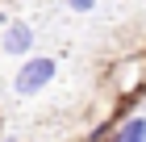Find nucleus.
I'll use <instances>...</instances> for the list:
<instances>
[{"label": "nucleus", "instance_id": "obj_1", "mask_svg": "<svg viewBox=\"0 0 146 142\" xmlns=\"http://www.w3.org/2000/svg\"><path fill=\"white\" fill-rule=\"evenodd\" d=\"M54 79V59H29V63L17 71V92L21 96H34V92H42L46 84Z\"/></svg>", "mask_w": 146, "mask_h": 142}, {"label": "nucleus", "instance_id": "obj_2", "mask_svg": "<svg viewBox=\"0 0 146 142\" xmlns=\"http://www.w3.org/2000/svg\"><path fill=\"white\" fill-rule=\"evenodd\" d=\"M29 46H34V29L21 25V21L9 25V33H4V55H25Z\"/></svg>", "mask_w": 146, "mask_h": 142}, {"label": "nucleus", "instance_id": "obj_3", "mask_svg": "<svg viewBox=\"0 0 146 142\" xmlns=\"http://www.w3.org/2000/svg\"><path fill=\"white\" fill-rule=\"evenodd\" d=\"M117 138H121V142H142V138H146V117H134V121H125L121 130H117Z\"/></svg>", "mask_w": 146, "mask_h": 142}, {"label": "nucleus", "instance_id": "obj_4", "mask_svg": "<svg viewBox=\"0 0 146 142\" xmlns=\"http://www.w3.org/2000/svg\"><path fill=\"white\" fill-rule=\"evenodd\" d=\"M67 4H71L75 13H92V4H96V0H67Z\"/></svg>", "mask_w": 146, "mask_h": 142}, {"label": "nucleus", "instance_id": "obj_5", "mask_svg": "<svg viewBox=\"0 0 146 142\" xmlns=\"http://www.w3.org/2000/svg\"><path fill=\"white\" fill-rule=\"evenodd\" d=\"M0 25H4V17H0Z\"/></svg>", "mask_w": 146, "mask_h": 142}]
</instances>
